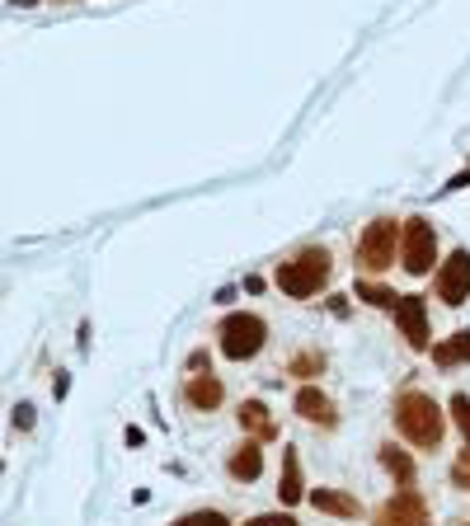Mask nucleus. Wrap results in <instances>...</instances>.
I'll use <instances>...</instances> for the list:
<instances>
[{
  "instance_id": "1",
  "label": "nucleus",
  "mask_w": 470,
  "mask_h": 526,
  "mask_svg": "<svg viewBox=\"0 0 470 526\" xmlns=\"http://www.w3.org/2000/svg\"><path fill=\"white\" fill-rule=\"evenodd\" d=\"M395 428L414 442V447L433 451L447 433V423H442V409L433 395H423V390H405L400 400H395Z\"/></svg>"
},
{
  "instance_id": "2",
  "label": "nucleus",
  "mask_w": 470,
  "mask_h": 526,
  "mask_svg": "<svg viewBox=\"0 0 470 526\" xmlns=\"http://www.w3.org/2000/svg\"><path fill=\"white\" fill-rule=\"evenodd\" d=\"M329 282V249L311 245V249H301L297 259H287L278 263V287L287 296H297V301H306V296H315L320 287Z\"/></svg>"
},
{
  "instance_id": "3",
  "label": "nucleus",
  "mask_w": 470,
  "mask_h": 526,
  "mask_svg": "<svg viewBox=\"0 0 470 526\" xmlns=\"http://www.w3.org/2000/svg\"><path fill=\"white\" fill-rule=\"evenodd\" d=\"M400 263H405L409 278H428L433 263H438V231L423 217L405 221V235H400Z\"/></svg>"
},
{
  "instance_id": "4",
  "label": "nucleus",
  "mask_w": 470,
  "mask_h": 526,
  "mask_svg": "<svg viewBox=\"0 0 470 526\" xmlns=\"http://www.w3.org/2000/svg\"><path fill=\"white\" fill-rule=\"evenodd\" d=\"M217 339H221V353L231 357V362H245V357H254L259 348L268 343V325L259 320V315H226L217 329Z\"/></svg>"
},
{
  "instance_id": "5",
  "label": "nucleus",
  "mask_w": 470,
  "mask_h": 526,
  "mask_svg": "<svg viewBox=\"0 0 470 526\" xmlns=\"http://www.w3.org/2000/svg\"><path fill=\"white\" fill-rule=\"evenodd\" d=\"M400 221L395 217H376L367 231H362L358 240V263L367 268V273H386L395 263V240H400Z\"/></svg>"
},
{
  "instance_id": "6",
  "label": "nucleus",
  "mask_w": 470,
  "mask_h": 526,
  "mask_svg": "<svg viewBox=\"0 0 470 526\" xmlns=\"http://www.w3.org/2000/svg\"><path fill=\"white\" fill-rule=\"evenodd\" d=\"M438 301H447V306H466L470 301V254L466 249H456L452 259L438 268Z\"/></svg>"
},
{
  "instance_id": "7",
  "label": "nucleus",
  "mask_w": 470,
  "mask_h": 526,
  "mask_svg": "<svg viewBox=\"0 0 470 526\" xmlns=\"http://www.w3.org/2000/svg\"><path fill=\"white\" fill-rule=\"evenodd\" d=\"M376 526H433L428 522V508H423L419 489H400V494L376 512Z\"/></svg>"
},
{
  "instance_id": "8",
  "label": "nucleus",
  "mask_w": 470,
  "mask_h": 526,
  "mask_svg": "<svg viewBox=\"0 0 470 526\" xmlns=\"http://www.w3.org/2000/svg\"><path fill=\"white\" fill-rule=\"evenodd\" d=\"M395 325L405 329L409 348H428V306H423V296H400L395 301Z\"/></svg>"
},
{
  "instance_id": "9",
  "label": "nucleus",
  "mask_w": 470,
  "mask_h": 526,
  "mask_svg": "<svg viewBox=\"0 0 470 526\" xmlns=\"http://www.w3.org/2000/svg\"><path fill=\"white\" fill-rule=\"evenodd\" d=\"M297 414L306 418V423H320V428H334V423H339V414H334V400H329L325 390H315V386H301L297 390Z\"/></svg>"
},
{
  "instance_id": "10",
  "label": "nucleus",
  "mask_w": 470,
  "mask_h": 526,
  "mask_svg": "<svg viewBox=\"0 0 470 526\" xmlns=\"http://www.w3.org/2000/svg\"><path fill=\"white\" fill-rule=\"evenodd\" d=\"M231 480H240V484H250V480H259V470H264V451H259V442H245V447H235V456H231Z\"/></svg>"
},
{
  "instance_id": "11",
  "label": "nucleus",
  "mask_w": 470,
  "mask_h": 526,
  "mask_svg": "<svg viewBox=\"0 0 470 526\" xmlns=\"http://www.w3.org/2000/svg\"><path fill=\"white\" fill-rule=\"evenodd\" d=\"M278 498L292 508V503H301L306 498V484H301V461H297V451H287L282 456V480H278Z\"/></svg>"
},
{
  "instance_id": "12",
  "label": "nucleus",
  "mask_w": 470,
  "mask_h": 526,
  "mask_svg": "<svg viewBox=\"0 0 470 526\" xmlns=\"http://www.w3.org/2000/svg\"><path fill=\"white\" fill-rule=\"evenodd\" d=\"M184 395H188V404H193V409H207V414H212V409L221 404V381H217L212 372H207V376H193V381L184 386Z\"/></svg>"
},
{
  "instance_id": "13",
  "label": "nucleus",
  "mask_w": 470,
  "mask_h": 526,
  "mask_svg": "<svg viewBox=\"0 0 470 526\" xmlns=\"http://www.w3.org/2000/svg\"><path fill=\"white\" fill-rule=\"evenodd\" d=\"M311 503H315L320 512H329V517H358V498L339 494V489H315Z\"/></svg>"
},
{
  "instance_id": "14",
  "label": "nucleus",
  "mask_w": 470,
  "mask_h": 526,
  "mask_svg": "<svg viewBox=\"0 0 470 526\" xmlns=\"http://www.w3.org/2000/svg\"><path fill=\"white\" fill-rule=\"evenodd\" d=\"M433 362H442V367L470 362V329H461V334H452L447 343H438V348H433Z\"/></svg>"
},
{
  "instance_id": "15",
  "label": "nucleus",
  "mask_w": 470,
  "mask_h": 526,
  "mask_svg": "<svg viewBox=\"0 0 470 526\" xmlns=\"http://www.w3.org/2000/svg\"><path fill=\"white\" fill-rule=\"evenodd\" d=\"M381 465H386L395 480H400V489H409V484H414V461H409V456L395 447V442H386V447H381Z\"/></svg>"
},
{
  "instance_id": "16",
  "label": "nucleus",
  "mask_w": 470,
  "mask_h": 526,
  "mask_svg": "<svg viewBox=\"0 0 470 526\" xmlns=\"http://www.w3.org/2000/svg\"><path fill=\"white\" fill-rule=\"evenodd\" d=\"M240 428H250V433H259V437H278V428H273V418H268V409H264L259 400L240 404Z\"/></svg>"
},
{
  "instance_id": "17",
  "label": "nucleus",
  "mask_w": 470,
  "mask_h": 526,
  "mask_svg": "<svg viewBox=\"0 0 470 526\" xmlns=\"http://www.w3.org/2000/svg\"><path fill=\"white\" fill-rule=\"evenodd\" d=\"M358 296H362V301H372V306H381V310H395V301H400L395 292L376 287V282H358Z\"/></svg>"
},
{
  "instance_id": "18",
  "label": "nucleus",
  "mask_w": 470,
  "mask_h": 526,
  "mask_svg": "<svg viewBox=\"0 0 470 526\" xmlns=\"http://www.w3.org/2000/svg\"><path fill=\"white\" fill-rule=\"evenodd\" d=\"M292 376H315V372H325V357L320 353H301V357H292V367H287Z\"/></svg>"
},
{
  "instance_id": "19",
  "label": "nucleus",
  "mask_w": 470,
  "mask_h": 526,
  "mask_svg": "<svg viewBox=\"0 0 470 526\" xmlns=\"http://www.w3.org/2000/svg\"><path fill=\"white\" fill-rule=\"evenodd\" d=\"M452 418H456V428H461V437H466V447H470V395H452Z\"/></svg>"
},
{
  "instance_id": "20",
  "label": "nucleus",
  "mask_w": 470,
  "mask_h": 526,
  "mask_svg": "<svg viewBox=\"0 0 470 526\" xmlns=\"http://www.w3.org/2000/svg\"><path fill=\"white\" fill-rule=\"evenodd\" d=\"M452 484H456V489H470V447L452 461Z\"/></svg>"
},
{
  "instance_id": "21",
  "label": "nucleus",
  "mask_w": 470,
  "mask_h": 526,
  "mask_svg": "<svg viewBox=\"0 0 470 526\" xmlns=\"http://www.w3.org/2000/svg\"><path fill=\"white\" fill-rule=\"evenodd\" d=\"M174 526H231L221 512H188L184 522H174Z\"/></svg>"
},
{
  "instance_id": "22",
  "label": "nucleus",
  "mask_w": 470,
  "mask_h": 526,
  "mask_svg": "<svg viewBox=\"0 0 470 526\" xmlns=\"http://www.w3.org/2000/svg\"><path fill=\"white\" fill-rule=\"evenodd\" d=\"M245 526H297V517H287V512H268V517H254Z\"/></svg>"
},
{
  "instance_id": "23",
  "label": "nucleus",
  "mask_w": 470,
  "mask_h": 526,
  "mask_svg": "<svg viewBox=\"0 0 470 526\" xmlns=\"http://www.w3.org/2000/svg\"><path fill=\"white\" fill-rule=\"evenodd\" d=\"M15 428H33V404H19L15 409Z\"/></svg>"
},
{
  "instance_id": "24",
  "label": "nucleus",
  "mask_w": 470,
  "mask_h": 526,
  "mask_svg": "<svg viewBox=\"0 0 470 526\" xmlns=\"http://www.w3.org/2000/svg\"><path fill=\"white\" fill-rule=\"evenodd\" d=\"M466 184H470V170H461V174H456V179H452V184L442 188V193H452V188H466Z\"/></svg>"
},
{
  "instance_id": "25",
  "label": "nucleus",
  "mask_w": 470,
  "mask_h": 526,
  "mask_svg": "<svg viewBox=\"0 0 470 526\" xmlns=\"http://www.w3.org/2000/svg\"><path fill=\"white\" fill-rule=\"evenodd\" d=\"M15 5H19V10H29V5H38V0H15Z\"/></svg>"
}]
</instances>
